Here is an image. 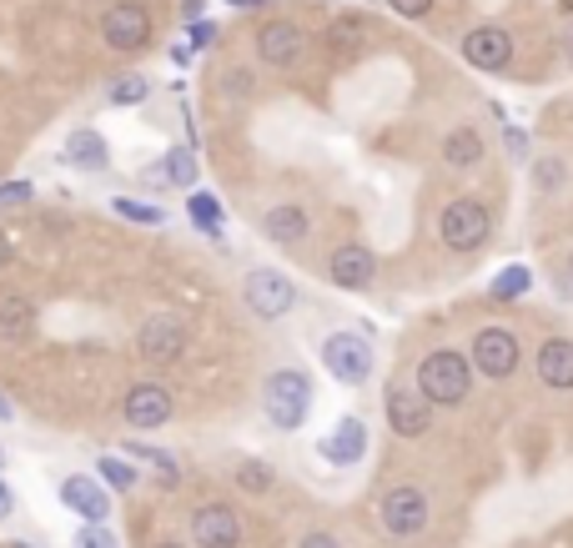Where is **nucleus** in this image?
I'll return each instance as SVG.
<instances>
[{"label":"nucleus","mask_w":573,"mask_h":548,"mask_svg":"<svg viewBox=\"0 0 573 548\" xmlns=\"http://www.w3.org/2000/svg\"><path fill=\"white\" fill-rule=\"evenodd\" d=\"M563 56H569V61H573V26L563 31Z\"/></svg>","instance_id":"79ce46f5"},{"label":"nucleus","mask_w":573,"mask_h":548,"mask_svg":"<svg viewBox=\"0 0 573 548\" xmlns=\"http://www.w3.org/2000/svg\"><path fill=\"white\" fill-rule=\"evenodd\" d=\"M71 548H121V544H117V534H111L106 523H86V528L71 538Z\"/></svg>","instance_id":"2f4dec72"},{"label":"nucleus","mask_w":573,"mask_h":548,"mask_svg":"<svg viewBox=\"0 0 573 548\" xmlns=\"http://www.w3.org/2000/svg\"><path fill=\"white\" fill-rule=\"evenodd\" d=\"M432 509H428V494L413 484H398L382 494L378 503V523H382V534L388 538H417L423 528H428Z\"/></svg>","instance_id":"20e7f679"},{"label":"nucleus","mask_w":573,"mask_h":548,"mask_svg":"<svg viewBox=\"0 0 573 548\" xmlns=\"http://www.w3.org/2000/svg\"><path fill=\"white\" fill-rule=\"evenodd\" d=\"M222 92L242 101V96H252V76H247V71H242V65H232V71H227V76H222Z\"/></svg>","instance_id":"473e14b6"},{"label":"nucleus","mask_w":573,"mask_h":548,"mask_svg":"<svg viewBox=\"0 0 573 548\" xmlns=\"http://www.w3.org/2000/svg\"><path fill=\"white\" fill-rule=\"evenodd\" d=\"M5 418H11V403H5V398H0V423H5Z\"/></svg>","instance_id":"a18cd8bd"},{"label":"nucleus","mask_w":573,"mask_h":548,"mask_svg":"<svg viewBox=\"0 0 573 548\" xmlns=\"http://www.w3.org/2000/svg\"><path fill=\"white\" fill-rule=\"evenodd\" d=\"M382 413H388L392 438H423L432 428V403L417 388H388Z\"/></svg>","instance_id":"9b49d317"},{"label":"nucleus","mask_w":573,"mask_h":548,"mask_svg":"<svg viewBox=\"0 0 573 548\" xmlns=\"http://www.w3.org/2000/svg\"><path fill=\"white\" fill-rule=\"evenodd\" d=\"M242 297H247V307L257 317H286L292 307H297V288H292V277L277 272V267H257V272H247V288H242Z\"/></svg>","instance_id":"6e6552de"},{"label":"nucleus","mask_w":573,"mask_h":548,"mask_svg":"<svg viewBox=\"0 0 573 548\" xmlns=\"http://www.w3.org/2000/svg\"><path fill=\"white\" fill-rule=\"evenodd\" d=\"M11 509H15V498H11V488L0 484V519H11Z\"/></svg>","instance_id":"ea45409f"},{"label":"nucleus","mask_w":573,"mask_h":548,"mask_svg":"<svg viewBox=\"0 0 573 548\" xmlns=\"http://www.w3.org/2000/svg\"><path fill=\"white\" fill-rule=\"evenodd\" d=\"M192 51H202V46H211V40H217V26H211V21H192Z\"/></svg>","instance_id":"e433bc0d"},{"label":"nucleus","mask_w":573,"mask_h":548,"mask_svg":"<svg viewBox=\"0 0 573 548\" xmlns=\"http://www.w3.org/2000/svg\"><path fill=\"white\" fill-rule=\"evenodd\" d=\"M463 61L478 71H503L513 61V36L503 26H473L463 36Z\"/></svg>","instance_id":"4468645a"},{"label":"nucleus","mask_w":573,"mask_h":548,"mask_svg":"<svg viewBox=\"0 0 573 548\" xmlns=\"http://www.w3.org/2000/svg\"><path fill=\"white\" fill-rule=\"evenodd\" d=\"M101 36L111 51H142L146 40H151V11H146L142 0H117L101 15Z\"/></svg>","instance_id":"9d476101"},{"label":"nucleus","mask_w":573,"mask_h":548,"mask_svg":"<svg viewBox=\"0 0 573 548\" xmlns=\"http://www.w3.org/2000/svg\"><path fill=\"white\" fill-rule=\"evenodd\" d=\"M438 236H443L448 252H478L488 236H493V217L478 196H453L438 217Z\"/></svg>","instance_id":"7ed1b4c3"},{"label":"nucleus","mask_w":573,"mask_h":548,"mask_svg":"<svg viewBox=\"0 0 573 548\" xmlns=\"http://www.w3.org/2000/svg\"><path fill=\"white\" fill-rule=\"evenodd\" d=\"M307 211L292 207V202H282V207H272L267 217H261V232L272 236V242H282V247H297L302 236H307Z\"/></svg>","instance_id":"aec40b11"},{"label":"nucleus","mask_w":573,"mask_h":548,"mask_svg":"<svg viewBox=\"0 0 573 548\" xmlns=\"http://www.w3.org/2000/svg\"><path fill=\"white\" fill-rule=\"evenodd\" d=\"M297 548H342V544L327 534V528H307V534L297 538Z\"/></svg>","instance_id":"f704fd0d"},{"label":"nucleus","mask_w":573,"mask_h":548,"mask_svg":"<svg viewBox=\"0 0 573 548\" xmlns=\"http://www.w3.org/2000/svg\"><path fill=\"white\" fill-rule=\"evenodd\" d=\"M528 282H534V277H528V267H503V272L493 277V297L498 302L523 297V292H528Z\"/></svg>","instance_id":"bb28decb"},{"label":"nucleus","mask_w":573,"mask_h":548,"mask_svg":"<svg viewBox=\"0 0 573 548\" xmlns=\"http://www.w3.org/2000/svg\"><path fill=\"white\" fill-rule=\"evenodd\" d=\"M503 146H509L513 157H528V136H523L519 126H509V131H503Z\"/></svg>","instance_id":"4c0bfd02"},{"label":"nucleus","mask_w":573,"mask_h":548,"mask_svg":"<svg viewBox=\"0 0 573 548\" xmlns=\"http://www.w3.org/2000/svg\"><path fill=\"white\" fill-rule=\"evenodd\" d=\"M36 332V307L21 292H0V338L5 342H26Z\"/></svg>","instance_id":"6ab92c4d"},{"label":"nucleus","mask_w":573,"mask_h":548,"mask_svg":"<svg viewBox=\"0 0 573 548\" xmlns=\"http://www.w3.org/2000/svg\"><path fill=\"white\" fill-rule=\"evenodd\" d=\"M443 161L453 171H473L483 161V136L473 126H458V131H448L443 136Z\"/></svg>","instance_id":"412c9836"},{"label":"nucleus","mask_w":573,"mask_h":548,"mask_svg":"<svg viewBox=\"0 0 573 548\" xmlns=\"http://www.w3.org/2000/svg\"><path fill=\"white\" fill-rule=\"evenodd\" d=\"M96 473H101V478L117 488V494H131V488H136V468H131V463H121V458H111V453L96 463Z\"/></svg>","instance_id":"cd10ccee"},{"label":"nucleus","mask_w":573,"mask_h":548,"mask_svg":"<svg viewBox=\"0 0 573 548\" xmlns=\"http://www.w3.org/2000/svg\"><path fill=\"white\" fill-rule=\"evenodd\" d=\"M317 453H322L327 463H338V468H352V463L367 453V423L363 418H342L338 428L317 443Z\"/></svg>","instance_id":"f3484780"},{"label":"nucleus","mask_w":573,"mask_h":548,"mask_svg":"<svg viewBox=\"0 0 573 548\" xmlns=\"http://www.w3.org/2000/svg\"><path fill=\"white\" fill-rule=\"evenodd\" d=\"M563 176H569V171H563V157H538V161H534V186H538L544 196L559 192Z\"/></svg>","instance_id":"c756f323"},{"label":"nucleus","mask_w":573,"mask_h":548,"mask_svg":"<svg viewBox=\"0 0 573 548\" xmlns=\"http://www.w3.org/2000/svg\"><path fill=\"white\" fill-rule=\"evenodd\" d=\"M569 277H573V257H569Z\"/></svg>","instance_id":"de8ad7c7"},{"label":"nucleus","mask_w":573,"mask_h":548,"mask_svg":"<svg viewBox=\"0 0 573 548\" xmlns=\"http://www.w3.org/2000/svg\"><path fill=\"white\" fill-rule=\"evenodd\" d=\"M417 392H423L432 407L468 403V392H473V363H468L463 353H453V348H438V353H428L423 363H417Z\"/></svg>","instance_id":"f257e3e1"},{"label":"nucleus","mask_w":573,"mask_h":548,"mask_svg":"<svg viewBox=\"0 0 573 548\" xmlns=\"http://www.w3.org/2000/svg\"><path fill=\"white\" fill-rule=\"evenodd\" d=\"M121 418L142 433L171 423V388L167 382H136V388L121 398Z\"/></svg>","instance_id":"f8f14e48"},{"label":"nucleus","mask_w":573,"mask_h":548,"mask_svg":"<svg viewBox=\"0 0 573 548\" xmlns=\"http://www.w3.org/2000/svg\"><path fill=\"white\" fill-rule=\"evenodd\" d=\"M0 468H5V453H0Z\"/></svg>","instance_id":"09e8293b"},{"label":"nucleus","mask_w":573,"mask_h":548,"mask_svg":"<svg viewBox=\"0 0 573 548\" xmlns=\"http://www.w3.org/2000/svg\"><path fill=\"white\" fill-rule=\"evenodd\" d=\"M236 488H242V494H252V498H261V494H272V484H277V468L272 463H261V458H242V463H236Z\"/></svg>","instance_id":"5701e85b"},{"label":"nucleus","mask_w":573,"mask_h":548,"mask_svg":"<svg viewBox=\"0 0 573 548\" xmlns=\"http://www.w3.org/2000/svg\"><path fill=\"white\" fill-rule=\"evenodd\" d=\"M186 211H192V222L207 236H222V202H217L211 192H192L186 196Z\"/></svg>","instance_id":"b1692460"},{"label":"nucleus","mask_w":573,"mask_h":548,"mask_svg":"<svg viewBox=\"0 0 573 548\" xmlns=\"http://www.w3.org/2000/svg\"><path fill=\"white\" fill-rule=\"evenodd\" d=\"M261 403H267V418H272V428L297 433L302 423H307V413H313V382H307V373H297V367H282V373H272V378H267V388H261Z\"/></svg>","instance_id":"f03ea898"},{"label":"nucleus","mask_w":573,"mask_h":548,"mask_svg":"<svg viewBox=\"0 0 573 548\" xmlns=\"http://www.w3.org/2000/svg\"><path fill=\"white\" fill-rule=\"evenodd\" d=\"M176 11H182V21L192 26V21H202V11H207V0H176Z\"/></svg>","instance_id":"58836bf2"},{"label":"nucleus","mask_w":573,"mask_h":548,"mask_svg":"<svg viewBox=\"0 0 573 548\" xmlns=\"http://www.w3.org/2000/svg\"><path fill=\"white\" fill-rule=\"evenodd\" d=\"M106 142H101V131H71L65 136V161L71 167H81V171H101L106 167Z\"/></svg>","instance_id":"4be33fe9"},{"label":"nucleus","mask_w":573,"mask_h":548,"mask_svg":"<svg viewBox=\"0 0 573 548\" xmlns=\"http://www.w3.org/2000/svg\"><path fill=\"white\" fill-rule=\"evenodd\" d=\"M398 15H407V21H417V15H428L432 11V0H388Z\"/></svg>","instance_id":"c9c22d12"},{"label":"nucleus","mask_w":573,"mask_h":548,"mask_svg":"<svg viewBox=\"0 0 573 548\" xmlns=\"http://www.w3.org/2000/svg\"><path fill=\"white\" fill-rule=\"evenodd\" d=\"M146 96H151V81H146V76L111 81V106H136V101H146Z\"/></svg>","instance_id":"7c9ffc66"},{"label":"nucleus","mask_w":573,"mask_h":548,"mask_svg":"<svg viewBox=\"0 0 573 548\" xmlns=\"http://www.w3.org/2000/svg\"><path fill=\"white\" fill-rule=\"evenodd\" d=\"M227 5H236V11H247V5H261V0H227Z\"/></svg>","instance_id":"37998d69"},{"label":"nucleus","mask_w":573,"mask_h":548,"mask_svg":"<svg viewBox=\"0 0 573 548\" xmlns=\"http://www.w3.org/2000/svg\"><path fill=\"white\" fill-rule=\"evenodd\" d=\"M117 217H126V222H136V227H161L167 222V211L161 207H146V202H131V196H117Z\"/></svg>","instance_id":"c85d7f7f"},{"label":"nucleus","mask_w":573,"mask_h":548,"mask_svg":"<svg viewBox=\"0 0 573 548\" xmlns=\"http://www.w3.org/2000/svg\"><path fill=\"white\" fill-rule=\"evenodd\" d=\"M322 367L342 388H363V382L373 378V342H367L363 332H332V338L322 342Z\"/></svg>","instance_id":"39448f33"},{"label":"nucleus","mask_w":573,"mask_h":548,"mask_svg":"<svg viewBox=\"0 0 573 548\" xmlns=\"http://www.w3.org/2000/svg\"><path fill=\"white\" fill-rule=\"evenodd\" d=\"M257 56L267 65H277V71H286V65L302 56V26H292V21H267V26H257Z\"/></svg>","instance_id":"dca6fc26"},{"label":"nucleus","mask_w":573,"mask_h":548,"mask_svg":"<svg viewBox=\"0 0 573 548\" xmlns=\"http://www.w3.org/2000/svg\"><path fill=\"white\" fill-rule=\"evenodd\" d=\"M61 503L71 513H81L86 523H106L111 519V498H106L101 478H81V473H71L61 484Z\"/></svg>","instance_id":"2eb2a0df"},{"label":"nucleus","mask_w":573,"mask_h":548,"mask_svg":"<svg viewBox=\"0 0 573 548\" xmlns=\"http://www.w3.org/2000/svg\"><path fill=\"white\" fill-rule=\"evenodd\" d=\"M534 363H538V378H544L548 388H559V392L573 388V338H548Z\"/></svg>","instance_id":"a211bd4d"},{"label":"nucleus","mask_w":573,"mask_h":548,"mask_svg":"<svg viewBox=\"0 0 573 548\" xmlns=\"http://www.w3.org/2000/svg\"><path fill=\"white\" fill-rule=\"evenodd\" d=\"M131 453L161 473V488H176V484H182V468H176V458H171V453H161V448H146V443H131Z\"/></svg>","instance_id":"393cba45"},{"label":"nucleus","mask_w":573,"mask_h":548,"mask_svg":"<svg viewBox=\"0 0 573 548\" xmlns=\"http://www.w3.org/2000/svg\"><path fill=\"white\" fill-rule=\"evenodd\" d=\"M0 267H11V242H5V232H0Z\"/></svg>","instance_id":"a19ab883"},{"label":"nucleus","mask_w":573,"mask_h":548,"mask_svg":"<svg viewBox=\"0 0 573 548\" xmlns=\"http://www.w3.org/2000/svg\"><path fill=\"white\" fill-rule=\"evenodd\" d=\"M186 523H192V548H242L247 538V523L232 503H202Z\"/></svg>","instance_id":"423d86ee"},{"label":"nucleus","mask_w":573,"mask_h":548,"mask_svg":"<svg viewBox=\"0 0 573 548\" xmlns=\"http://www.w3.org/2000/svg\"><path fill=\"white\" fill-rule=\"evenodd\" d=\"M151 548H186V544H176V538H161V544H151Z\"/></svg>","instance_id":"c03bdc74"},{"label":"nucleus","mask_w":573,"mask_h":548,"mask_svg":"<svg viewBox=\"0 0 573 548\" xmlns=\"http://www.w3.org/2000/svg\"><path fill=\"white\" fill-rule=\"evenodd\" d=\"M327 277H332L342 292H363V288H373V277H378V257H373L363 242H342V247L327 257Z\"/></svg>","instance_id":"ddd939ff"},{"label":"nucleus","mask_w":573,"mask_h":548,"mask_svg":"<svg viewBox=\"0 0 573 548\" xmlns=\"http://www.w3.org/2000/svg\"><path fill=\"white\" fill-rule=\"evenodd\" d=\"M473 367H478L483 378H493V382H503V378H513L519 373V363H523V348H519V338H513L509 327H483L478 338H473Z\"/></svg>","instance_id":"0eeeda50"},{"label":"nucleus","mask_w":573,"mask_h":548,"mask_svg":"<svg viewBox=\"0 0 573 548\" xmlns=\"http://www.w3.org/2000/svg\"><path fill=\"white\" fill-rule=\"evenodd\" d=\"M167 176H171V186L192 192V186H196V157H192V146H176V151H167Z\"/></svg>","instance_id":"a878e982"},{"label":"nucleus","mask_w":573,"mask_h":548,"mask_svg":"<svg viewBox=\"0 0 573 548\" xmlns=\"http://www.w3.org/2000/svg\"><path fill=\"white\" fill-rule=\"evenodd\" d=\"M36 186L31 182H0V207H15V202H31Z\"/></svg>","instance_id":"72a5a7b5"},{"label":"nucleus","mask_w":573,"mask_h":548,"mask_svg":"<svg viewBox=\"0 0 573 548\" xmlns=\"http://www.w3.org/2000/svg\"><path fill=\"white\" fill-rule=\"evenodd\" d=\"M186 342H192V332H186L182 317L157 313V317H146L142 332H136V353H142L146 363H182Z\"/></svg>","instance_id":"1a4fd4ad"},{"label":"nucleus","mask_w":573,"mask_h":548,"mask_svg":"<svg viewBox=\"0 0 573 548\" xmlns=\"http://www.w3.org/2000/svg\"><path fill=\"white\" fill-rule=\"evenodd\" d=\"M11 548H31V544H11Z\"/></svg>","instance_id":"49530a36"}]
</instances>
